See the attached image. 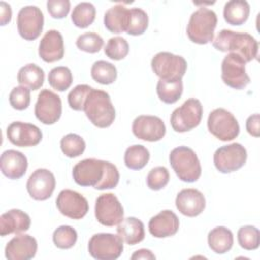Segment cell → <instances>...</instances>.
I'll return each instance as SVG.
<instances>
[{"instance_id": "obj_1", "label": "cell", "mask_w": 260, "mask_h": 260, "mask_svg": "<svg viewBox=\"0 0 260 260\" xmlns=\"http://www.w3.org/2000/svg\"><path fill=\"white\" fill-rule=\"evenodd\" d=\"M212 45L220 52H230L241 56L246 63L258 56V42L247 32L222 29L213 40Z\"/></svg>"}, {"instance_id": "obj_2", "label": "cell", "mask_w": 260, "mask_h": 260, "mask_svg": "<svg viewBox=\"0 0 260 260\" xmlns=\"http://www.w3.org/2000/svg\"><path fill=\"white\" fill-rule=\"evenodd\" d=\"M87 119L99 128L110 127L116 117V111L108 92L92 88L83 109Z\"/></svg>"}, {"instance_id": "obj_3", "label": "cell", "mask_w": 260, "mask_h": 260, "mask_svg": "<svg viewBox=\"0 0 260 260\" xmlns=\"http://www.w3.org/2000/svg\"><path fill=\"white\" fill-rule=\"evenodd\" d=\"M216 24V13L204 6L200 7L190 16L187 25V36L193 43L205 45L213 41Z\"/></svg>"}, {"instance_id": "obj_4", "label": "cell", "mask_w": 260, "mask_h": 260, "mask_svg": "<svg viewBox=\"0 0 260 260\" xmlns=\"http://www.w3.org/2000/svg\"><path fill=\"white\" fill-rule=\"evenodd\" d=\"M178 178L187 183L196 182L201 176V165L195 151L187 146L174 148L169 156Z\"/></svg>"}, {"instance_id": "obj_5", "label": "cell", "mask_w": 260, "mask_h": 260, "mask_svg": "<svg viewBox=\"0 0 260 260\" xmlns=\"http://www.w3.org/2000/svg\"><path fill=\"white\" fill-rule=\"evenodd\" d=\"M89 255L98 260L118 259L124 249L123 240L119 235L99 233L93 235L88 242Z\"/></svg>"}, {"instance_id": "obj_6", "label": "cell", "mask_w": 260, "mask_h": 260, "mask_svg": "<svg viewBox=\"0 0 260 260\" xmlns=\"http://www.w3.org/2000/svg\"><path fill=\"white\" fill-rule=\"evenodd\" d=\"M203 108L199 100L191 98L175 109L171 115V126L176 132H187L197 127L202 119Z\"/></svg>"}, {"instance_id": "obj_7", "label": "cell", "mask_w": 260, "mask_h": 260, "mask_svg": "<svg viewBox=\"0 0 260 260\" xmlns=\"http://www.w3.org/2000/svg\"><path fill=\"white\" fill-rule=\"evenodd\" d=\"M209 132L221 141L235 139L240 133V126L235 116L225 109L217 108L210 112L207 119Z\"/></svg>"}, {"instance_id": "obj_8", "label": "cell", "mask_w": 260, "mask_h": 260, "mask_svg": "<svg viewBox=\"0 0 260 260\" xmlns=\"http://www.w3.org/2000/svg\"><path fill=\"white\" fill-rule=\"evenodd\" d=\"M151 68L159 79H182L187 70V61L182 56L159 52L152 58Z\"/></svg>"}, {"instance_id": "obj_9", "label": "cell", "mask_w": 260, "mask_h": 260, "mask_svg": "<svg viewBox=\"0 0 260 260\" xmlns=\"http://www.w3.org/2000/svg\"><path fill=\"white\" fill-rule=\"evenodd\" d=\"M247 160L246 148L237 142L220 146L213 154L215 168L223 174H229L241 169Z\"/></svg>"}, {"instance_id": "obj_10", "label": "cell", "mask_w": 260, "mask_h": 260, "mask_svg": "<svg viewBox=\"0 0 260 260\" xmlns=\"http://www.w3.org/2000/svg\"><path fill=\"white\" fill-rule=\"evenodd\" d=\"M221 79L234 89H243L250 83V77L246 72V62L234 53L228 54L221 62Z\"/></svg>"}, {"instance_id": "obj_11", "label": "cell", "mask_w": 260, "mask_h": 260, "mask_svg": "<svg viewBox=\"0 0 260 260\" xmlns=\"http://www.w3.org/2000/svg\"><path fill=\"white\" fill-rule=\"evenodd\" d=\"M94 215L101 224L114 226L124 219V209L117 196L112 193L102 194L95 200Z\"/></svg>"}, {"instance_id": "obj_12", "label": "cell", "mask_w": 260, "mask_h": 260, "mask_svg": "<svg viewBox=\"0 0 260 260\" xmlns=\"http://www.w3.org/2000/svg\"><path fill=\"white\" fill-rule=\"evenodd\" d=\"M106 160L85 158L73 167V180L79 186L95 188L104 178Z\"/></svg>"}, {"instance_id": "obj_13", "label": "cell", "mask_w": 260, "mask_h": 260, "mask_svg": "<svg viewBox=\"0 0 260 260\" xmlns=\"http://www.w3.org/2000/svg\"><path fill=\"white\" fill-rule=\"evenodd\" d=\"M16 23L20 37L26 41H34L43 30L44 14L38 6L27 5L19 10Z\"/></svg>"}, {"instance_id": "obj_14", "label": "cell", "mask_w": 260, "mask_h": 260, "mask_svg": "<svg viewBox=\"0 0 260 260\" xmlns=\"http://www.w3.org/2000/svg\"><path fill=\"white\" fill-rule=\"evenodd\" d=\"M62 114V102L58 94L50 89H43L35 106L37 119L45 125L55 124Z\"/></svg>"}, {"instance_id": "obj_15", "label": "cell", "mask_w": 260, "mask_h": 260, "mask_svg": "<svg viewBox=\"0 0 260 260\" xmlns=\"http://www.w3.org/2000/svg\"><path fill=\"white\" fill-rule=\"evenodd\" d=\"M58 210L72 219H81L88 211V202L84 196L76 191L62 190L56 199Z\"/></svg>"}, {"instance_id": "obj_16", "label": "cell", "mask_w": 260, "mask_h": 260, "mask_svg": "<svg viewBox=\"0 0 260 260\" xmlns=\"http://www.w3.org/2000/svg\"><path fill=\"white\" fill-rule=\"evenodd\" d=\"M132 132L138 139L154 142L165 136L166 125L164 121L156 116L141 115L134 119Z\"/></svg>"}, {"instance_id": "obj_17", "label": "cell", "mask_w": 260, "mask_h": 260, "mask_svg": "<svg viewBox=\"0 0 260 260\" xmlns=\"http://www.w3.org/2000/svg\"><path fill=\"white\" fill-rule=\"evenodd\" d=\"M8 140L19 147H29L38 145L43 137L39 127L30 123L13 122L6 129Z\"/></svg>"}, {"instance_id": "obj_18", "label": "cell", "mask_w": 260, "mask_h": 260, "mask_svg": "<svg viewBox=\"0 0 260 260\" xmlns=\"http://www.w3.org/2000/svg\"><path fill=\"white\" fill-rule=\"evenodd\" d=\"M56 187L54 174L47 169H37L28 178L26 190L31 198L46 200L53 194Z\"/></svg>"}, {"instance_id": "obj_19", "label": "cell", "mask_w": 260, "mask_h": 260, "mask_svg": "<svg viewBox=\"0 0 260 260\" xmlns=\"http://www.w3.org/2000/svg\"><path fill=\"white\" fill-rule=\"evenodd\" d=\"M37 240L29 235H17L5 247V257L8 260H29L36 256Z\"/></svg>"}, {"instance_id": "obj_20", "label": "cell", "mask_w": 260, "mask_h": 260, "mask_svg": "<svg viewBox=\"0 0 260 260\" xmlns=\"http://www.w3.org/2000/svg\"><path fill=\"white\" fill-rule=\"evenodd\" d=\"M39 56L47 63H53L64 57V41L62 35L56 30H48L39 45Z\"/></svg>"}, {"instance_id": "obj_21", "label": "cell", "mask_w": 260, "mask_h": 260, "mask_svg": "<svg viewBox=\"0 0 260 260\" xmlns=\"http://www.w3.org/2000/svg\"><path fill=\"white\" fill-rule=\"evenodd\" d=\"M205 197L196 189H183L176 197L177 209L186 216L194 217L199 215L205 208Z\"/></svg>"}, {"instance_id": "obj_22", "label": "cell", "mask_w": 260, "mask_h": 260, "mask_svg": "<svg viewBox=\"0 0 260 260\" xmlns=\"http://www.w3.org/2000/svg\"><path fill=\"white\" fill-rule=\"evenodd\" d=\"M180 226L178 216L172 210L166 209L152 216L148 222V230L155 238H167L177 234Z\"/></svg>"}, {"instance_id": "obj_23", "label": "cell", "mask_w": 260, "mask_h": 260, "mask_svg": "<svg viewBox=\"0 0 260 260\" xmlns=\"http://www.w3.org/2000/svg\"><path fill=\"white\" fill-rule=\"evenodd\" d=\"M26 156L17 150H5L0 157V168L2 174L11 180L20 179L27 170Z\"/></svg>"}, {"instance_id": "obj_24", "label": "cell", "mask_w": 260, "mask_h": 260, "mask_svg": "<svg viewBox=\"0 0 260 260\" xmlns=\"http://www.w3.org/2000/svg\"><path fill=\"white\" fill-rule=\"evenodd\" d=\"M29 226V215L20 209H10L0 216V235L2 237L26 232Z\"/></svg>"}, {"instance_id": "obj_25", "label": "cell", "mask_w": 260, "mask_h": 260, "mask_svg": "<svg viewBox=\"0 0 260 260\" xmlns=\"http://www.w3.org/2000/svg\"><path fill=\"white\" fill-rule=\"evenodd\" d=\"M117 234L126 244L136 245L144 239V224L140 219L130 216L118 224Z\"/></svg>"}, {"instance_id": "obj_26", "label": "cell", "mask_w": 260, "mask_h": 260, "mask_svg": "<svg viewBox=\"0 0 260 260\" xmlns=\"http://www.w3.org/2000/svg\"><path fill=\"white\" fill-rule=\"evenodd\" d=\"M129 21V9L122 4L109 8L104 16L106 28L113 34H121L127 30Z\"/></svg>"}, {"instance_id": "obj_27", "label": "cell", "mask_w": 260, "mask_h": 260, "mask_svg": "<svg viewBox=\"0 0 260 260\" xmlns=\"http://www.w3.org/2000/svg\"><path fill=\"white\" fill-rule=\"evenodd\" d=\"M209 248L216 254L229 252L234 244V236L231 230L225 226H216L212 229L207 236Z\"/></svg>"}, {"instance_id": "obj_28", "label": "cell", "mask_w": 260, "mask_h": 260, "mask_svg": "<svg viewBox=\"0 0 260 260\" xmlns=\"http://www.w3.org/2000/svg\"><path fill=\"white\" fill-rule=\"evenodd\" d=\"M250 5L245 0H231L223 8V18L231 25H241L247 21Z\"/></svg>"}, {"instance_id": "obj_29", "label": "cell", "mask_w": 260, "mask_h": 260, "mask_svg": "<svg viewBox=\"0 0 260 260\" xmlns=\"http://www.w3.org/2000/svg\"><path fill=\"white\" fill-rule=\"evenodd\" d=\"M45 80L44 70L36 64H26L22 66L17 73V81L20 85L37 90L42 87Z\"/></svg>"}, {"instance_id": "obj_30", "label": "cell", "mask_w": 260, "mask_h": 260, "mask_svg": "<svg viewBox=\"0 0 260 260\" xmlns=\"http://www.w3.org/2000/svg\"><path fill=\"white\" fill-rule=\"evenodd\" d=\"M156 92L162 103L174 104L179 101L183 93V81L182 79H159L156 84Z\"/></svg>"}, {"instance_id": "obj_31", "label": "cell", "mask_w": 260, "mask_h": 260, "mask_svg": "<svg viewBox=\"0 0 260 260\" xmlns=\"http://www.w3.org/2000/svg\"><path fill=\"white\" fill-rule=\"evenodd\" d=\"M149 157V151L145 146L141 144H134L126 149L124 162L130 170H141L147 165Z\"/></svg>"}, {"instance_id": "obj_32", "label": "cell", "mask_w": 260, "mask_h": 260, "mask_svg": "<svg viewBox=\"0 0 260 260\" xmlns=\"http://www.w3.org/2000/svg\"><path fill=\"white\" fill-rule=\"evenodd\" d=\"M95 7L89 2L78 3L71 13L73 24L79 28L89 26L95 19Z\"/></svg>"}, {"instance_id": "obj_33", "label": "cell", "mask_w": 260, "mask_h": 260, "mask_svg": "<svg viewBox=\"0 0 260 260\" xmlns=\"http://www.w3.org/2000/svg\"><path fill=\"white\" fill-rule=\"evenodd\" d=\"M90 75L94 81L104 85H108L116 80L117 68L110 62L100 60L94 62L91 66Z\"/></svg>"}, {"instance_id": "obj_34", "label": "cell", "mask_w": 260, "mask_h": 260, "mask_svg": "<svg viewBox=\"0 0 260 260\" xmlns=\"http://www.w3.org/2000/svg\"><path fill=\"white\" fill-rule=\"evenodd\" d=\"M49 84L58 91L68 89L73 81L71 70L66 66H58L51 69L48 75Z\"/></svg>"}, {"instance_id": "obj_35", "label": "cell", "mask_w": 260, "mask_h": 260, "mask_svg": "<svg viewBox=\"0 0 260 260\" xmlns=\"http://www.w3.org/2000/svg\"><path fill=\"white\" fill-rule=\"evenodd\" d=\"M60 147L62 152L70 158L77 157L81 155L85 150L84 139L75 133H69L60 141Z\"/></svg>"}, {"instance_id": "obj_36", "label": "cell", "mask_w": 260, "mask_h": 260, "mask_svg": "<svg viewBox=\"0 0 260 260\" xmlns=\"http://www.w3.org/2000/svg\"><path fill=\"white\" fill-rule=\"evenodd\" d=\"M148 26V16L147 13L141 8H131L129 9V21L126 32L131 36L142 35Z\"/></svg>"}, {"instance_id": "obj_37", "label": "cell", "mask_w": 260, "mask_h": 260, "mask_svg": "<svg viewBox=\"0 0 260 260\" xmlns=\"http://www.w3.org/2000/svg\"><path fill=\"white\" fill-rule=\"evenodd\" d=\"M77 241V232L70 225H60L53 233V242L59 249H70Z\"/></svg>"}, {"instance_id": "obj_38", "label": "cell", "mask_w": 260, "mask_h": 260, "mask_svg": "<svg viewBox=\"0 0 260 260\" xmlns=\"http://www.w3.org/2000/svg\"><path fill=\"white\" fill-rule=\"evenodd\" d=\"M238 242L245 250H256L260 244V232L253 225H244L238 231Z\"/></svg>"}, {"instance_id": "obj_39", "label": "cell", "mask_w": 260, "mask_h": 260, "mask_svg": "<svg viewBox=\"0 0 260 260\" xmlns=\"http://www.w3.org/2000/svg\"><path fill=\"white\" fill-rule=\"evenodd\" d=\"M105 54L112 60L120 61L129 53V44L122 37L111 38L105 47Z\"/></svg>"}, {"instance_id": "obj_40", "label": "cell", "mask_w": 260, "mask_h": 260, "mask_svg": "<svg viewBox=\"0 0 260 260\" xmlns=\"http://www.w3.org/2000/svg\"><path fill=\"white\" fill-rule=\"evenodd\" d=\"M104 45L103 38L95 32H84L76 40V46L79 50L94 54L98 53Z\"/></svg>"}, {"instance_id": "obj_41", "label": "cell", "mask_w": 260, "mask_h": 260, "mask_svg": "<svg viewBox=\"0 0 260 260\" xmlns=\"http://www.w3.org/2000/svg\"><path fill=\"white\" fill-rule=\"evenodd\" d=\"M170 181V173L166 167H155L149 171L146 177V184L150 190L158 191L167 186Z\"/></svg>"}, {"instance_id": "obj_42", "label": "cell", "mask_w": 260, "mask_h": 260, "mask_svg": "<svg viewBox=\"0 0 260 260\" xmlns=\"http://www.w3.org/2000/svg\"><path fill=\"white\" fill-rule=\"evenodd\" d=\"M92 87L87 84H78L76 85L67 96L68 105L71 109L75 111H83L85 101L90 92Z\"/></svg>"}, {"instance_id": "obj_43", "label": "cell", "mask_w": 260, "mask_h": 260, "mask_svg": "<svg viewBox=\"0 0 260 260\" xmlns=\"http://www.w3.org/2000/svg\"><path fill=\"white\" fill-rule=\"evenodd\" d=\"M9 103L15 110H25L30 103V89L22 85L13 87L9 93Z\"/></svg>"}, {"instance_id": "obj_44", "label": "cell", "mask_w": 260, "mask_h": 260, "mask_svg": "<svg viewBox=\"0 0 260 260\" xmlns=\"http://www.w3.org/2000/svg\"><path fill=\"white\" fill-rule=\"evenodd\" d=\"M119 179H120V174H119L117 167L110 161H106L104 178L94 189H96V190L114 189L118 185Z\"/></svg>"}, {"instance_id": "obj_45", "label": "cell", "mask_w": 260, "mask_h": 260, "mask_svg": "<svg viewBox=\"0 0 260 260\" xmlns=\"http://www.w3.org/2000/svg\"><path fill=\"white\" fill-rule=\"evenodd\" d=\"M47 9L53 18L61 19L66 17L70 10V1L68 0H49Z\"/></svg>"}, {"instance_id": "obj_46", "label": "cell", "mask_w": 260, "mask_h": 260, "mask_svg": "<svg viewBox=\"0 0 260 260\" xmlns=\"http://www.w3.org/2000/svg\"><path fill=\"white\" fill-rule=\"evenodd\" d=\"M246 129L252 136L258 137L260 135L259 130V114L251 115L246 121Z\"/></svg>"}, {"instance_id": "obj_47", "label": "cell", "mask_w": 260, "mask_h": 260, "mask_svg": "<svg viewBox=\"0 0 260 260\" xmlns=\"http://www.w3.org/2000/svg\"><path fill=\"white\" fill-rule=\"evenodd\" d=\"M11 16H12V11H11V7L8 3L1 1L0 2V22L1 25H6L7 23L10 22L11 20Z\"/></svg>"}, {"instance_id": "obj_48", "label": "cell", "mask_w": 260, "mask_h": 260, "mask_svg": "<svg viewBox=\"0 0 260 260\" xmlns=\"http://www.w3.org/2000/svg\"><path fill=\"white\" fill-rule=\"evenodd\" d=\"M131 259L132 260H135V259H155V256L154 254L148 250V249H139L137 251H135L132 256H131Z\"/></svg>"}]
</instances>
